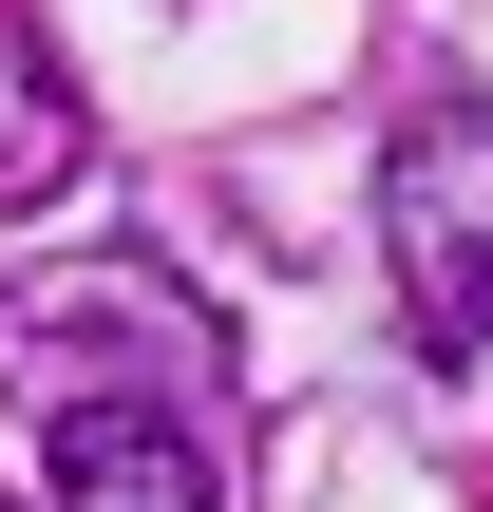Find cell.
<instances>
[{
	"label": "cell",
	"mask_w": 493,
	"mask_h": 512,
	"mask_svg": "<svg viewBox=\"0 0 493 512\" xmlns=\"http://www.w3.org/2000/svg\"><path fill=\"white\" fill-rule=\"evenodd\" d=\"M76 171V95H57V57H38V19L0 0V209H38Z\"/></svg>",
	"instance_id": "3"
},
{
	"label": "cell",
	"mask_w": 493,
	"mask_h": 512,
	"mask_svg": "<svg viewBox=\"0 0 493 512\" xmlns=\"http://www.w3.org/2000/svg\"><path fill=\"white\" fill-rule=\"evenodd\" d=\"M57 512H228V475H209V437L171 418V399H57Z\"/></svg>",
	"instance_id": "2"
},
{
	"label": "cell",
	"mask_w": 493,
	"mask_h": 512,
	"mask_svg": "<svg viewBox=\"0 0 493 512\" xmlns=\"http://www.w3.org/2000/svg\"><path fill=\"white\" fill-rule=\"evenodd\" d=\"M380 266L437 361H493V114H418L380 152Z\"/></svg>",
	"instance_id": "1"
},
{
	"label": "cell",
	"mask_w": 493,
	"mask_h": 512,
	"mask_svg": "<svg viewBox=\"0 0 493 512\" xmlns=\"http://www.w3.org/2000/svg\"><path fill=\"white\" fill-rule=\"evenodd\" d=\"M0 512H19V494H0Z\"/></svg>",
	"instance_id": "4"
}]
</instances>
